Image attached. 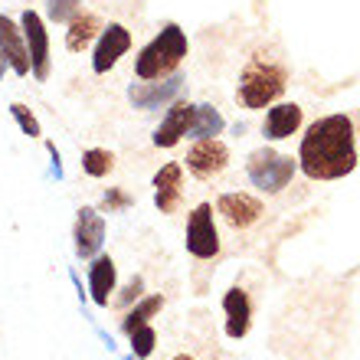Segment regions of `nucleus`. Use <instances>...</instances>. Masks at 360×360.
Here are the masks:
<instances>
[{
  "label": "nucleus",
  "mask_w": 360,
  "mask_h": 360,
  "mask_svg": "<svg viewBox=\"0 0 360 360\" xmlns=\"http://www.w3.org/2000/svg\"><path fill=\"white\" fill-rule=\"evenodd\" d=\"M298 164L311 180H341L357 167L354 122L347 115H328L308 128L298 148Z\"/></svg>",
  "instance_id": "nucleus-1"
},
{
  "label": "nucleus",
  "mask_w": 360,
  "mask_h": 360,
  "mask_svg": "<svg viewBox=\"0 0 360 360\" xmlns=\"http://www.w3.org/2000/svg\"><path fill=\"white\" fill-rule=\"evenodd\" d=\"M187 56V37L177 23H167V27L158 33V37L141 49V56L134 63V72L138 79H164L174 76V69L180 66V59Z\"/></svg>",
  "instance_id": "nucleus-2"
},
{
  "label": "nucleus",
  "mask_w": 360,
  "mask_h": 360,
  "mask_svg": "<svg viewBox=\"0 0 360 360\" xmlns=\"http://www.w3.org/2000/svg\"><path fill=\"white\" fill-rule=\"evenodd\" d=\"M285 92V72L272 63L252 59L239 79V102L246 108H266Z\"/></svg>",
  "instance_id": "nucleus-3"
},
{
  "label": "nucleus",
  "mask_w": 360,
  "mask_h": 360,
  "mask_svg": "<svg viewBox=\"0 0 360 360\" xmlns=\"http://www.w3.org/2000/svg\"><path fill=\"white\" fill-rule=\"evenodd\" d=\"M249 180L256 184L259 190H266V193H282L295 177V161L288 154H278L272 148H259V151L249 154Z\"/></svg>",
  "instance_id": "nucleus-4"
},
{
  "label": "nucleus",
  "mask_w": 360,
  "mask_h": 360,
  "mask_svg": "<svg viewBox=\"0 0 360 360\" xmlns=\"http://www.w3.org/2000/svg\"><path fill=\"white\" fill-rule=\"evenodd\" d=\"M187 252L197 259H213L219 252V236L213 226V207L200 203L187 219Z\"/></svg>",
  "instance_id": "nucleus-5"
},
{
  "label": "nucleus",
  "mask_w": 360,
  "mask_h": 360,
  "mask_svg": "<svg viewBox=\"0 0 360 360\" xmlns=\"http://www.w3.org/2000/svg\"><path fill=\"white\" fill-rule=\"evenodd\" d=\"M20 30H23V39H27V53H30V72L43 82L49 76V33L46 23L37 10H27L23 20H20Z\"/></svg>",
  "instance_id": "nucleus-6"
},
{
  "label": "nucleus",
  "mask_w": 360,
  "mask_h": 360,
  "mask_svg": "<svg viewBox=\"0 0 360 360\" xmlns=\"http://www.w3.org/2000/svg\"><path fill=\"white\" fill-rule=\"evenodd\" d=\"M184 92V76H167L161 82H134L128 89V98H131L134 108H141V112H151V108H161V105L174 102L177 95Z\"/></svg>",
  "instance_id": "nucleus-7"
},
{
  "label": "nucleus",
  "mask_w": 360,
  "mask_h": 360,
  "mask_svg": "<svg viewBox=\"0 0 360 360\" xmlns=\"http://www.w3.org/2000/svg\"><path fill=\"white\" fill-rule=\"evenodd\" d=\"M229 164V148L219 138H200L187 151V167L193 177H213Z\"/></svg>",
  "instance_id": "nucleus-8"
},
{
  "label": "nucleus",
  "mask_w": 360,
  "mask_h": 360,
  "mask_svg": "<svg viewBox=\"0 0 360 360\" xmlns=\"http://www.w3.org/2000/svg\"><path fill=\"white\" fill-rule=\"evenodd\" d=\"M72 239H76V256L79 259H95L98 249L105 243V219L98 210L82 207L76 217V229H72Z\"/></svg>",
  "instance_id": "nucleus-9"
},
{
  "label": "nucleus",
  "mask_w": 360,
  "mask_h": 360,
  "mask_svg": "<svg viewBox=\"0 0 360 360\" xmlns=\"http://www.w3.org/2000/svg\"><path fill=\"white\" fill-rule=\"evenodd\" d=\"M128 46H131V33H128L122 23H108V27L102 30V37H98V46H95L92 69L98 76H105V72L128 53Z\"/></svg>",
  "instance_id": "nucleus-10"
},
{
  "label": "nucleus",
  "mask_w": 360,
  "mask_h": 360,
  "mask_svg": "<svg viewBox=\"0 0 360 360\" xmlns=\"http://www.w3.org/2000/svg\"><path fill=\"white\" fill-rule=\"evenodd\" d=\"M0 56L7 59V66L17 76H30V53H27L23 30H17V23L7 13H0Z\"/></svg>",
  "instance_id": "nucleus-11"
},
{
  "label": "nucleus",
  "mask_w": 360,
  "mask_h": 360,
  "mask_svg": "<svg viewBox=\"0 0 360 360\" xmlns=\"http://www.w3.org/2000/svg\"><path fill=\"white\" fill-rule=\"evenodd\" d=\"M217 210L223 213V219H226L229 226H236V229L252 226L262 217V203L256 197H249V193H223Z\"/></svg>",
  "instance_id": "nucleus-12"
},
{
  "label": "nucleus",
  "mask_w": 360,
  "mask_h": 360,
  "mask_svg": "<svg viewBox=\"0 0 360 360\" xmlns=\"http://www.w3.org/2000/svg\"><path fill=\"white\" fill-rule=\"evenodd\" d=\"M193 108H197V105H187V102L171 105L167 115H164L161 128L154 131V144H158V148H174L180 138H187L190 124H193Z\"/></svg>",
  "instance_id": "nucleus-13"
},
{
  "label": "nucleus",
  "mask_w": 360,
  "mask_h": 360,
  "mask_svg": "<svg viewBox=\"0 0 360 360\" xmlns=\"http://www.w3.org/2000/svg\"><path fill=\"white\" fill-rule=\"evenodd\" d=\"M223 311H226V334L233 341L246 338L249 324H252V304H249V295L243 288H229L226 298H223Z\"/></svg>",
  "instance_id": "nucleus-14"
},
{
  "label": "nucleus",
  "mask_w": 360,
  "mask_h": 360,
  "mask_svg": "<svg viewBox=\"0 0 360 360\" xmlns=\"http://www.w3.org/2000/svg\"><path fill=\"white\" fill-rule=\"evenodd\" d=\"M302 124V108L295 102H282L269 108L266 115V138L269 141H282V138H292Z\"/></svg>",
  "instance_id": "nucleus-15"
},
{
  "label": "nucleus",
  "mask_w": 360,
  "mask_h": 360,
  "mask_svg": "<svg viewBox=\"0 0 360 360\" xmlns=\"http://www.w3.org/2000/svg\"><path fill=\"white\" fill-rule=\"evenodd\" d=\"M180 200V164H164L154 174V203L161 213H174Z\"/></svg>",
  "instance_id": "nucleus-16"
},
{
  "label": "nucleus",
  "mask_w": 360,
  "mask_h": 360,
  "mask_svg": "<svg viewBox=\"0 0 360 360\" xmlns=\"http://www.w3.org/2000/svg\"><path fill=\"white\" fill-rule=\"evenodd\" d=\"M115 262L108 256H95L92 269H89V292H92L95 304H108V295L115 292Z\"/></svg>",
  "instance_id": "nucleus-17"
},
{
  "label": "nucleus",
  "mask_w": 360,
  "mask_h": 360,
  "mask_svg": "<svg viewBox=\"0 0 360 360\" xmlns=\"http://www.w3.org/2000/svg\"><path fill=\"white\" fill-rule=\"evenodd\" d=\"M102 30V23H98V17L95 13H76V17L69 20V33H66V49H72V53H82V49L89 46L95 39V33Z\"/></svg>",
  "instance_id": "nucleus-18"
},
{
  "label": "nucleus",
  "mask_w": 360,
  "mask_h": 360,
  "mask_svg": "<svg viewBox=\"0 0 360 360\" xmlns=\"http://www.w3.org/2000/svg\"><path fill=\"white\" fill-rule=\"evenodd\" d=\"M223 115L213 108V105H197L193 108V124H190V131H187V138H217L219 131H223Z\"/></svg>",
  "instance_id": "nucleus-19"
},
{
  "label": "nucleus",
  "mask_w": 360,
  "mask_h": 360,
  "mask_svg": "<svg viewBox=\"0 0 360 360\" xmlns=\"http://www.w3.org/2000/svg\"><path fill=\"white\" fill-rule=\"evenodd\" d=\"M164 308V298L161 295H151V298H144L141 304H138V308H134V311H128L124 314V321H122V331L124 334H131L134 328H141V324H148L154 318V314L161 311Z\"/></svg>",
  "instance_id": "nucleus-20"
},
{
  "label": "nucleus",
  "mask_w": 360,
  "mask_h": 360,
  "mask_svg": "<svg viewBox=\"0 0 360 360\" xmlns=\"http://www.w3.org/2000/svg\"><path fill=\"white\" fill-rule=\"evenodd\" d=\"M82 167H86L89 177H105V174L115 167L112 151H102V148H92V151L82 154Z\"/></svg>",
  "instance_id": "nucleus-21"
},
{
  "label": "nucleus",
  "mask_w": 360,
  "mask_h": 360,
  "mask_svg": "<svg viewBox=\"0 0 360 360\" xmlns=\"http://www.w3.org/2000/svg\"><path fill=\"white\" fill-rule=\"evenodd\" d=\"M128 338H131V354H134V357H151V354H154L158 334H154L151 324H141V328H134Z\"/></svg>",
  "instance_id": "nucleus-22"
},
{
  "label": "nucleus",
  "mask_w": 360,
  "mask_h": 360,
  "mask_svg": "<svg viewBox=\"0 0 360 360\" xmlns=\"http://www.w3.org/2000/svg\"><path fill=\"white\" fill-rule=\"evenodd\" d=\"M46 13L53 23H69L79 13V0H46Z\"/></svg>",
  "instance_id": "nucleus-23"
},
{
  "label": "nucleus",
  "mask_w": 360,
  "mask_h": 360,
  "mask_svg": "<svg viewBox=\"0 0 360 360\" xmlns=\"http://www.w3.org/2000/svg\"><path fill=\"white\" fill-rule=\"evenodd\" d=\"M10 112H13V118H17V124L23 128V134H30V138H39L43 134V128H39V122L33 118V112H30L27 105H20V102H13L10 105Z\"/></svg>",
  "instance_id": "nucleus-24"
},
{
  "label": "nucleus",
  "mask_w": 360,
  "mask_h": 360,
  "mask_svg": "<svg viewBox=\"0 0 360 360\" xmlns=\"http://www.w3.org/2000/svg\"><path fill=\"white\" fill-rule=\"evenodd\" d=\"M124 207H131V197L128 193H122V190H108L105 193V210L112 213V210H124Z\"/></svg>",
  "instance_id": "nucleus-25"
},
{
  "label": "nucleus",
  "mask_w": 360,
  "mask_h": 360,
  "mask_svg": "<svg viewBox=\"0 0 360 360\" xmlns=\"http://www.w3.org/2000/svg\"><path fill=\"white\" fill-rule=\"evenodd\" d=\"M141 288H144L141 278H131V285H128V288H124V295H122V304H128L131 298H138V295H141Z\"/></svg>",
  "instance_id": "nucleus-26"
},
{
  "label": "nucleus",
  "mask_w": 360,
  "mask_h": 360,
  "mask_svg": "<svg viewBox=\"0 0 360 360\" xmlns=\"http://www.w3.org/2000/svg\"><path fill=\"white\" fill-rule=\"evenodd\" d=\"M4 69H7V59L0 56V79H4Z\"/></svg>",
  "instance_id": "nucleus-27"
},
{
  "label": "nucleus",
  "mask_w": 360,
  "mask_h": 360,
  "mask_svg": "<svg viewBox=\"0 0 360 360\" xmlns=\"http://www.w3.org/2000/svg\"><path fill=\"white\" fill-rule=\"evenodd\" d=\"M174 360H193V357H187V354H177V357H174Z\"/></svg>",
  "instance_id": "nucleus-28"
}]
</instances>
